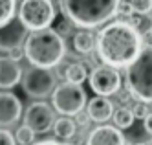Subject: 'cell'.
<instances>
[{
  "instance_id": "cell-1",
  "label": "cell",
  "mask_w": 152,
  "mask_h": 145,
  "mask_svg": "<svg viewBox=\"0 0 152 145\" xmlns=\"http://www.w3.org/2000/svg\"><path fill=\"white\" fill-rule=\"evenodd\" d=\"M95 48L99 59L112 68H126L132 63L141 48V35L128 22H112L104 26L95 39Z\"/></svg>"
},
{
  "instance_id": "cell-2",
  "label": "cell",
  "mask_w": 152,
  "mask_h": 145,
  "mask_svg": "<svg viewBox=\"0 0 152 145\" xmlns=\"http://www.w3.org/2000/svg\"><path fill=\"white\" fill-rule=\"evenodd\" d=\"M22 50L24 57L31 63V66L53 68L62 61L66 53V44H64V37H61L55 29L42 28L33 29L24 39Z\"/></svg>"
},
{
  "instance_id": "cell-3",
  "label": "cell",
  "mask_w": 152,
  "mask_h": 145,
  "mask_svg": "<svg viewBox=\"0 0 152 145\" xmlns=\"http://www.w3.org/2000/svg\"><path fill=\"white\" fill-rule=\"evenodd\" d=\"M121 0H61L62 15L81 28H97L108 22Z\"/></svg>"
},
{
  "instance_id": "cell-4",
  "label": "cell",
  "mask_w": 152,
  "mask_h": 145,
  "mask_svg": "<svg viewBox=\"0 0 152 145\" xmlns=\"http://www.w3.org/2000/svg\"><path fill=\"white\" fill-rule=\"evenodd\" d=\"M126 88L139 101L152 103V46L141 48L139 55L126 66Z\"/></svg>"
},
{
  "instance_id": "cell-5",
  "label": "cell",
  "mask_w": 152,
  "mask_h": 145,
  "mask_svg": "<svg viewBox=\"0 0 152 145\" xmlns=\"http://www.w3.org/2000/svg\"><path fill=\"white\" fill-rule=\"evenodd\" d=\"M18 20L31 31L50 28V24L55 20V7L51 0H22L18 7Z\"/></svg>"
},
{
  "instance_id": "cell-6",
  "label": "cell",
  "mask_w": 152,
  "mask_h": 145,
  "mask_svg": "<svg viewBox=\"0 0 152 145\" xmlns=\"http://www.w3.org/2000/svg\"><path fill=\"white\" fill-rule=\"evenodd\" d=\"M51 103H53V108L62 116H75L86 105V92L81 85L66 81L53 88Z\"/></svg>"
},
{
  "instance_id": "cell-7",
  "label": "cell",
  "mask_w": 152,
  "mask_h": 145,
  "mask_svg": "<svg viewBox=\"0 0 152 145\" xmlns=\"http://www.w3.org/2000/svg\"><path fill=\"white\" fill-rule=\"evenodd\" d=\"M22 88L29 97H48L53 88H55V74L50 68H39V66H31L22 74Z\"/></svg>"
},
{
  "instance_id": "cell-8",
  "label": "cell",
  "mask_w": 152,
  "mask_h": 145,
  "mask_svg": "<svg viewBox=\"0 0 152 145\" xmlns=\"http://www.w3.org/2000/svg\"><path fill=\"white\" fill-rule=\"evenodd\" d=\"M90 88L97 96H112L121 88V75L108 64L95 66L90 74Z\"/></svg>"
},
{
  "instance_id": "cell-9",
  "label": "cell",
  "mask_w": 152,
  "mask_h": 145,
  "mask_svg": "<svg viewBox=\"0 0 152 145\" xmlns=\"http://www.w3.org/2000/svg\"><path fill=\"white\" fill-rule=\"evenodd\" d=\"M53 123H55V112L44 101L31 103L26 110V114H24V125H28L35 134L48 132L53 127Z\"/></svg>"
},
{
  "instance_id": "cell-10",
  "label": "cell",
  "mask_w": 152,
  "mask_h": 145,
  "mask_svg": "<svg viewBox=\"0 0 152 145\" xmlns=\"http://www.w3.org/2000/svg\"><path fill=\"white\" fill-rule=\"evenodd\" d=\"M22 114V103L11 92H0V129L17 123Z\"/></svg>"
},
{
  "instance_id": "cell-11",
  "label": "cell",
  "mask_w": 152,
  "mask_h": 145,
  "mask_svg": "<svg viewBox=\"0 0 152 145\" xmlns=\"http://www.w3.org/2000/svg\"><path fill=\"white\" fill-rule=\"evenodd\" d=\"M126 140L123 136L121 129L112 125H101L95 127L86 140V145H125Z\"/></svg>"
},
{
  "instance_id": "cell-12",
  "label": "cell",
  "mask_w": 152,
  "mask_h": 145,
  "mask_svg": "<svg viewBox=\"0 0 152 145\" xmlns=\"http://www.w3.org/2000/svg\"><path fill=\"white\" fill-rule=\"evenodd\" d=\"M26 39V28L20 20H9L6 26L0 28V48L11 50L15 46H20Z\"/></svg>"
},
{
  "instance_id": "cell-13",
  "label": "cell",
  "mask_w": 152,
  "mask_h": 145,
  "mask_svg": "<svg viewBox=\"0 0 152 145\" xmlns=\"http://www.w3.org/2000/svg\"><path fill=\"white\" fill-rule=\"evenodd\" d=\"M22 79V68L18 61H13L7 55L0 57V88H13Z\"/></svg>"
},
{
  "instance_id": "cell-14",
  "label": "cell",
  "mask_w": 152,
  "mask_h": 145,
  "mask_svg": "<svg viewBox=\"0 0 152 145\" xmlns=\"http://www.w3.org/2000/svg\"><path fill=\"white\" fill-rule=\"evenodd\" d=\"M86 114H88V118L92 121H95V123H104V121H108L114 114V103L104 96L92 97L88 101V110H86Z\"/></svg>"
},
{
  "instance_id": "cell-15",
  "label": "cell",
  "mask_w": 152,
  "mask_h": 145,
  "mask_svg": "<svg viewBox=\"0 0 152 145\" xmlns=\"http://www.w3.org/2000/svg\"><path fill=\"white\" fill-rule=\"evenodd\" d=\"M53 132H55V136L61 138V140H70L75 136V130H77V123H75L73 119H70L68 116H62L59 119H55V123H53Z\"/></svg>"
},
{
  "instance_id": "cell-16",
  "label": "cell",
  "mask_w": 152,
  "mask_h": 145,
  "mask_svg": "<svg viewBox=\"0 0 152 145\" xmlns=\"http://www.w3.org/2000/svg\"><path fill=\"white\" fill-rule=\"evenodd\" d=\"M73 48L79 53H90L95 48V37L90 31H86V29L77 31L73 35Z\"/></svg>"
},
{
  "instance_id": "cell-17",
  "label": "cell",
  "mask_w": 152,
  "mask_h": 145,
  "mask_svg": "<svg viewBox=\"0 0 152 145\" xmlns=\"http://www.w3.org/2000/svg\"><path fill=\"white\" fill-rule=\"evenodd\" d=\"M64 77H66L68 83H75V85H81L86 77H88V72H86V66L81 63H72L68 64L66 72H64Z\"/></svg>"
},
{
  "instance_id": "cell-18",
  "label": "cell",
  "mask_w": 152,
  "mask_h": 145,
  "mask_svg": "<svg viewBox=\"0 0 152 145\" xmlns=\"http://www.w3.org/2000/svg\"><path fill=\"white\" fill-rule=\"evenodd\" d=\"M114 123L117 129H128V127H132L134 123V114H132V110H130L128 107H119L117 110H114Z\"/></svg>"
},
{
  "instance_id": "cell-19",
  "label": "cell",
  "mask_w": 152,
  "mask_h": 145,
  "mask_svg": "<svg viewBox=\"0 0 152 145\" xmlns=\"http://www.w3.org/2000/svg\"><path fill=\"white\" fill-rule=\"evenodd\" d=\"M17 11V0H0V28L13 20Z\"/></svg>"
},
{
  "instance_id": "cell-20",
  "label": "cell",
  "mask_w": 152,
  "mask_h": 145,
  "mask_svg": "<svg viewBox=\"0 0 152 145\" xmlns=\"http://www.w3.org/2000/svg\"><path fill=\"white\" fill-rule=\"evenodd\" d=\"M128 18H130L128 24L132 26L136 31H143V33H145V31H148V29L152 28V18H148L147 15H141V13L134 15V13H132Z\"/></svg>"
},
{
  "instance_id": "cell-21",
  "label": "cell",
  "mask_w": 152,
  "mask_h": 145,
  "mask_svg": "<svg viewBox=\"0 0 152 145\" xmlns=\"http://www.w3.org/2000/svg\"><path fill=\"white\" fill-rule=\"evenodd\" d=\"M15 140H17V143H20V145H31V143H33V140H35V132L31 130L28 125H22V127L17 129Z\"/></svg>"
},
{
  "instance_id": "cell-22",
  "label": "cell",
  "mask_w": 152,
  "mask_h": 145,
  "mask_svg": "<svg viewBox=\"0 0 152 145\" xmlns=\"http://www.w3.org/2000/svg\"><path fill=\"white\" fill-rule=\"evenodd\" d=\"M130 6H132L134 13L147 15L148 11L152 9V0H130Z\"/></svg>"
},
{
  "instance_id": "cell-23",
  "label": "cell",
  "mask_w": 152,
  "mask_h": 145,
  "mask_svg": "<svg viewBox=\"0 0 152 145\" xmlns=\"http://www.w3.org/2000/svg\"><path fill=\"white\" fill-rule=\"evenodd\" d=\"M55 31L59 33L61 37H66V35H70V33L73 31V22H72V20H68L66 17H64V18L59 22V24H57Z\"/></svg>"
},
{
  "instance_id": "cell-24",
  "label": "cell",
  "mask_w": 152,
  "mask_h": 145,
  "mask_svg": "<svg viewBox=\"0 0 152 145\" xmlns=\"http://www.w3.org/2000/svg\"><path fill=\"white\" fill-rule=\"evenodd\" d=\"M132 114H134V118H137V119H145L147 118V114H148V107H147V103L145 101H137L132 108Z\"/></svg>"
},
{
  "instance_id": "cell-25",
  "label": "cell",
  "mask_w": 152,
  "mask_h": 145,
  "mask_svg": "<svg viewBox=\"0 0 152 145\" xmlns=\"http://www.w3.org/2000/svg\"><path fill=\"white\" fill-rule=\"evenodd\" d=\"M0 145H17L15 136L6 129H0Z\"/></svg>"
},
{
  "instance_id": "cell-26",
  "label": "cell",
  "mask_w": 152,
  "mask_h": 145,
  "mask_svg": "<svg viewBox=\"0 0 152 145\" xmlns=\"http://www.w3.org/2000/svg\"><path fill=\"white\" fill-rule=\"evenodd\" d=\"M134 11H132V6H130V2H119V6H117V11H115V15H119V17H130Z\"/></svg>"
},
{
  "instance_id": "cell-27",
  "label": "cell",
  "mask_w": 152,
  "mask_h": 145,
  "mask_svg": "<svg viewBox=\"0 0 152 145\" xmlns=\"http://www.w3.org/2000/svg\"><path fill=\"white\" fill-rule=\"evenodd\" d=\"M7 57H11L13 61H20V59L24 57L22 46H15V48H11V50H7Z\"/></svg>"
},
{
  "instance_id": "cell-28",
  "label": "cell",
  "mask_w": 152,
  "mask_h": 145,
  "mask_svg": "<svg viewBox=\"0 0 152 145\" xmlns=\"http://www.w3.org/2000/svg\"><path fill=\"white\" fill-rule=\"evenodd\" d=\"M141 42H143L145 46H152V28L148 31H145V35L141 37Z\"/></svg>"
},
{
  "instance_id": "cell-29",
  "label": "cell",
  "mask_w": 152,
  "mask_h": 145,
  "mask_svg": "<svg viewBox=\"0 0 152 145\" xmlns=\"http://www.w3.org/2000/svg\"><path fill=\"white\" fill-rule=\"evenodd\" d=\"M145 130L148 134H152V112H148L147 118H145Z\"/></svg>"
},
{
  "instance_id": "cell-30",
  "label": "cell",
  "mask_w": 152,
  "mask_h": 145,
  "mask_svg": "<svg viewBox=\"0 0 152 145\" xmlns=\"http://www.w3.org/2000/svg\"><path fill=\"white\" fill-rule=\"evenodd\" d=\"M31 145H68V143L55 141V140H44V141H37V143H31Z\"/></svg>"
},
{
  "instance_id": "cell-31",
  "label": "cell",
  "mask_w": 152,
  "mask_h": 145,
  "mask_svg": "<svg viewBox=\"0 0 152 145\" xmlns=\"http://www.w3.org/2000/svg\"><path fill=\"white\" fill-rule=\"evenodd\" d=\"M75 116H77V123H79V125H86V123H88V119H90L88 114H86V116L83 114V110H81L79 114H75Z\"/></svg>"
},
{
  "instance_id": "cell-32",
  "label": "cell",
  "mask_w": 152,
  "mask_h": 145,
  "mask_svg": "<svg viewBox=\"0 0 152 145\" xmlns=\"http://www.w3.org/2000/svg\"><path fill=\"white\" fill-rule=\"evenodd\" d=\"M136 145H147V143H136Z\"/></svg>"
},
{
  "instance_id": "cell-33",
  "label": "cell",
  "mask_w": 152,
  "mask_h": 145,
  "mask_svg": "<svg viewBox=\"0 0 152 145\" xmlns=\"http://www.w3.org/2000/svg\"><path fill=\"white\" fill-rule=\"evenodd\" d=\"M150 145H152V143H150Z\"/></svg>"
}]
</instances>
